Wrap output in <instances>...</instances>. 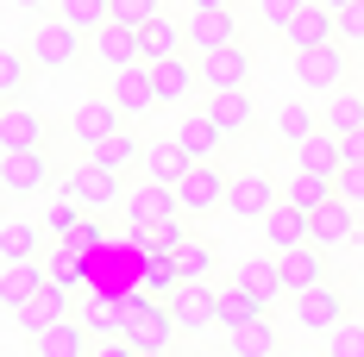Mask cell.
<instances>
[{
	"label": "cell",
	"instance_id": "d6a6232c",
	"mask_svg": "<svg viewBox=\"0 0 364 357\" xmlns=\"http://www.w3.org/2000/svg\"><path fill=\"white\" fill-rule=\"evenodd\" d=\"M119 238L132 251H182L188 245V226H182V214L157 219V226H119Z\"/></svg>",
	"mask_w": 364,
	"mask_h": 357
},
{
	"label": "cell",
	"instance_id": "2e32d148",
	"mask_svg": "<svg viewBox=\"0 0 364 357\" xmlns=\"http://www.w3.org/2000/svg\"><path fill=\"white\" fill-rule=\"evenodd\" d=\"M314 245H321V251L358 245V207H352L346 194H333L327 207H314Z\"/></svg>",
	"mask_w": 364,
	"mask_h": 357
},
{
	"label": "cell",
	"instance_id": "7dc6e473",
	"mask_svg": "<svg viewBox=\"0 0 364 357\" xmlns=\"http://www.w3.org/2000/svg\"><path fill=\"white\" fill-rule=\"evenodd\" d=\"M75 219H82V207H75L70 194L57 188V201L44 207V232H50V238H70V232H75Z\"/></svg>",
	"mask_w": 364,
	"mask_h": 357
},
{
	"label": "cell",
	"instance_id": "816d5d0a",
	"mask_svg": "<svg viewBox=\"0 0 364 357\" xmlns=\"http://www.w3.org/2000/svg\"><path fill=\"white\" fill-rule=\"evenodd\" d=\"M339 194H346L352 207H364V163H346V170H339Z\"/></svg>",
	"mask_w": 364,
	"mask_h": 357
},
{
	"label": "cell",
	"instance_id": "e0dca14e",
	"mask_svg": "<svg viewBox=\"0 0 364 357\" xmlns=\"http://www.w3.org/2000/svg\"><path fill=\"white\" fill-rule=\"evenodd\" d=\"M57 320H70V288H63L57 276H50V282L38 288V295L26 301V307H19V314H13V326H26V332L38 339V332H50Z\"/></svg>",
	"mask_w": 364,
	"mask_h": 357
},
{
	"label": "cell",
	"instance_id": "30bf717a",
	"mask_svg": "<svg viewBox=\"0 0 364 357\" xmlns=\"http://www.w3.org/2000/svg\"><path fill=\"white\" fill-rule=\"evenodd\" d=\"M88 50H95V63L107 75H119V70H139L145 63V38H139V26H101V32L88 38Z\"/></svg>",
	"mask_w": 364,
	"mask_h": 357
},
{
	"label": "cell",
	"instance_id": "52a82bcc",
	"mask_svg": "<svg viewBox=\"0 0 364 357\" xmlns=\"http://www.w3.org/2000/svg\"><path fill=\"white\" fill-rule=\"evenodd\" d=\"M277 201H283V188H277L270 170H257V163H252V170H239L232 188H226V214H232V219H257V226H264V214H270Z\"/></svg>",
	"mask_w": 364,
	"mask_h": 357
},
{
	"label": "cell",
	"instance_id": "9c48e42d",
	"mask_svg": "<svg viewBox=\"0 0 364 357\" xmlns=\"http://www.w3.org/2000/svg\"><path fill=\"white\" fill-rule=\"evenodd\" d=\"M346 314H352V301H346V288H339V282H314V288L295 295V326H308V332H321V339H327Z\"/></svg>",
	"mask_w": 364,
	"mask_h": 357
},
{
	"label": "cell",
	"instance_id": "8d00e7d4",
	"mask_svg": "<svg viewBox=\"0 0 364 357\" xmlns=\"http://www.w3.org/2000/svg\"><path fill=\"white\" fill-rule=\"evenodd\" d=\"M333 194H339V176H314V170H295V176H289V188H283V201H295L301 214L327 207Z\"/></svg>",
	"mask_w": 364,
	"mask_h": 357
},
{
	"label": "cell",
	"instance_id": "9f6ffc18",
	"mask_svg": "<svg viewBox=\"0 0 364 357\" xmlns=\"http://www.w3.org/2000/svg\"><path fill=\"white\" fill-rule=\"evenodd\" d=\"M195 6H232V0H195Z\"/></svg>",
	"mask_w": 364,
	"mask_h": 357
},
{
	"label": "cell",
	"instance_id": "cb8c5ba5",
	"mask_svg": "<svg viewBox=\"0 0 364 357\" xmlns=\"http://www.w3.org/2000/svg\"><path fill=\"white\" fill-rule=\"evenodd\" d=\"M295 170H314V176H339V170H346V138L321 126L314 138H301V144H295Z\"/></svg>",
	"mask_w": 364,
	"mask_h": 357
},
{
	"label": "cell",
	"instance_id": "f1b7e54d",
	"mask_svg": "<svg viewBox=\"0 0 364 357\" xmlns=\"http://www.w3.org/2000/svg\"><path fill=\"white\" fill-rule=\"evenodd\" d=\"M145 144H151V138H139L132 126H119V132H113V138H101L88 157H95L101 170H113V176H126V170H139V163H145Z\"/></svg>",
	"mask_w": 364,
	"mask_h": 357
},
{
	"label": "cell",
	"instance_id": "f546056e",
	"mask_svg": "<svg viewBox=\"0 0 364 357\" xmlns=\"http://www.w3.org/2000/svg\"><path fill=\"white\" fill-rule=\"evenodd\" d=\"M44 263H50V276L70 288V295H88V288H95V257H88V251H75V245L57 238V251H44Z\"/></svg>",
	"mask_w": 364,
	"mask_h": 357
},
{
	"label": "cell",
	"instance_id": "8992f818",
	"mask_svg": "<svg viewBox=\"0 0 364 357\" xmlns=\"http://www.w3.org/2000/svg\"><path fill=\"white\" fill-rule=\"evenodd\" d=\"M195 70H201V88H208V94L252 88V50L232 38V44H220V50H201V57H195Z\"/></svg>",
	"mask_w": 364,
	"mask_h": 357
},
{
	"label": "cell",
	"instance_id": "c3c4849f",
	"mask_svg": "<svg viewBox=\"0 0 364 357\" xmlns=\"http://www.w3.org/2000/svg\"><path fill=\"white\" fill-rule=\"evenodd\" d=\"M113 19H119V26H139V32H145L151 19H164V0H113Z\"/></svg>",
	"mask_w": 364,
	"mask_h": 357
},
{
	"label": "cell",
	"instance_id": "ac0fdd59",
	"mask_svg": "<svg viewBox=\"0 0 364 357\" xmlns=\"http://www.w3.org/2000/svg\"><path fill=\"white\" fill-rule=\"evenodd\" d=\"M283 38H289V50H321V44L339 38V13L321 6V0H308V6L289 19V32H283Z\"/></svg>",
	"mask_w": 364,
	"mask_h": 357
},
{
	"label": "cell",
	"instance_id": "b9f144b4",
	"mask_svg": "<svg viewBox=\"0 0 364 357\" xmlns=\"http://www.w3.org/2000/svg\"><path fill=\"white\" fill-rule=\"evenodd\" d=\"M32 50H26V44H6V50H0V94H6V101H19V94H26V82H32Z\"/></svg>",
	"mask_w": 364,
	"mask_h": 357
},
{
	"label": "cell",
	"instance_id": "484cf974",
	"mask_svg": "<svg viewBox=\"0 0 364 357\" xmlns=\"http://www.w3.org/2000/svg\"><path fill=\"white\" fill-rule=\"evenodd\" d=\"M50 138V119L32 107H6L0 113V150H38V144Z\"/></svg>",
	"mask_w": 364,
	"mask_h": 357
},
{
	"label": "cell",
	"instance_id": "f35d334b",
	"mask_svg": "<svg viewBox=\"0 0 364 357\" xmlns=\"http://www.w3.org/2000/svg\"><path fill=\"white\" fill-rule=\"evenodd\" d=\"M270 351H277V320L270 314L239 326V332H226V357H270Z\"/></svg>",
	"mask_w": 364,
	"mask_h": 357
},
{
	"label": "cell",
	"instance_id": "44dd1931",
	"mask_svg": "<svg viewBox=\"0 0 364 357\" xmlns=\"http://www.w3.org/2000/svg\"><path fill=\"white\" fill-rule=\"evenodd\" d=\"M239 26H232V13L226 6H188V50L201 57V50H220V44H232Z\"/></svg>",
	"mask_w": 364,
	"mask_h": 357
},
{
	"label": "cell",
	"instance_id": "7a4b0ae2",
	"mask_svg": "<svg viewBox=\"0 0 364 357\" xmlns=\"http://www.w3.org/2000/svg\"><path fill=\"white\" fill-rule=\"evenodd\" d=\"M289 57H295V82H301L308 94H339L346 75H352V44H346V38H333L321 50H289Z\"/></svg>",
	"mask_w": 364,
	"mask_h": 357
},
{
	"label": "cell",
	"instance_id": "4316f807",
	"mask_svg": "<svg viewBox=\"0 0 364 357\" xmlns=\"http://www.w3.org/2000/svg\"><path fill=\"white\" fill-rule=\"evenodd\" d=\"M107 94L119 101V113H126V119H145L151 107H164V101H157V88H151V70H145V63H139V70H119Z\"/></svg>",
	"mask_w": 364,
	"mask_h": 357
},
{
	"label": "cell",
	"instance_id": "60d3db41",
	"mask_svg": "<svg viewBox=\"0 0 364 357\" xmlns=\"http://www.w3.org/2000/svg\"><path fill=\"white\" fill-rule=\"evenodd\" d=\"M321 126H327V132H339V138L364 132V94H346V88H339L327 107H321Z\"/></svg>",
	"mask_w": 364,
	"mask_h": 357
},
{
	"label": "cell",
	"instance_id": "6da1fadb",
	"mask_svg": "<svg viewBox=\"0 0 364 357\" xmlns=\"http://www.w3.org/2000/svg\"><path fill=\"white\" fill-rule=\"evenodd\" d=\"M119 339L139 345V351H170V345L182 339L170 301H164V295H145V288H132V295H126V332H119Z\"/></svg>",
	"mask_w": 364,
	"mask_h": 357
},
{
	"label": "cell",
	"instance_id": "ffe728a7",
	"mask_svg": "<svg viewBox=\"0 0 364 357\" xmlns=\"http://www.w3.org/2000/svg\"><path fill=\"white\" fill-rule=\"evenodd\" d=\"M44 282H50V263H38V257L6 263V270H0V307H6V314H19V307H26Z\"/></svg>",
	"mask_w": 364,
	"mask_h": 357
},
{
	"label": "cell",
	"instance_id": "5bb4252c",
	"mask_svg": "<svg viewBox=\"0 0 364 357\" xmlns=\"http://www.w3.org/2000/svg\"><path fill=\"white\" fill-rule=\"evenodd\" d=\"M75 301H82V307H75V320L88 326V332H95V339H119V332H126V295H119V288H88V295H75Z\"/></svg>",
	"mask_w": 364,
	"mask_h": 357
},
{
	"label": "cell",
	"instance_id": "f6af8a7d",
	"mask_svg": "<svg viewBox=\"0 0 364 357\" xmlns=\"http://www.w3.org/2000/svg\"><path fill=\"white\" fill-rule=\"evenodd\" d=\"M321 351H327V357H364V320L346 314V320L327 332V345H321Z\"/></svg>",
	"mask_w": 364,
	"mask_h": 357
},
{
	"label": "cell",
	"instance_id": "e575fe53",
	"mask_svg": "<svg viewBox=\"0 0 364 357\" xmlns=\"http://www.w3.org/2000/svg\"><path fill=\"white\" fill-rule=\"evenodd\" d=\"M139 38H145V63H157V57H188V19H170V13H164V19H151Z\"/></svg>",
	"mask_w": 364,
	"mask_h": 357
},
{
	"label": "cell",
	"instance_id": "836d02e7",
	"mask_svg": "<svg viewBox=\"0 0 364 357\" xmlns=\"http://www.w3.org/2000/svg\"><path fill=\"white\" fill-rule=\"evenodd\" d=\"M139 288L145 295H176L182 288V270H176V251H139Z\"/></svg>",
	"mask_w": 364,
	"mask_h": 357
},
{
	"label": "cell",
	"instance_id": "7402d4cb",
	"mask_svg": "<svg viewBox=\"0 0 364 357\" xmlns=\"http://www.w3.org/2000/svg\"><path fill=\"white\" fill-rule=\"evenodd\" d=\"M151 70V88H157V101H188L195 88H201V70H195V57H157L145 63Z\"/></svg>",
	"mask_w": 364,
	"mask_h": 357
},
{
	"label": "cell",
	"instance_id": "9a60e30c",
	"mask_svg": "<svg viewBox=\"0 0 364 357\" xmlns=\"http://www.w3.org/2000/svg\"><path fill=\"white\" fill-rule=\"evenodd\" d=\"M277 263H283V288L289 295H301V288H314V282H333V251H321L314 238L295 245V251H277Z\"/></svg>",
	"mask_w": 364,
	"mask_h": 357
},
{
	"label": "cell",
	"instance_id": "ee69618b",
	"mask_svg": "<svg viewBox=\"0 0 364 357\" xmlns=\"http://www.w3.org/2000/svg\"><path fill=\"white\" fill-rule=\"evenodd\" d=\"M176 270H182V282H208V276H214V245H208V238H188V245L176 251Z\"/></svg>",
	"mask_w": 364,
	"mask_h": 357
},
{
	"label": "cell",
	"instance_id": "11a10c76",
	"mask_svg": "<svg viewBox=\"0 0 364 357\" xmlns=\"http://www.w3.org/2000/svg\"><path fill=\"white\" fill-rule=\"evenodd\" d=\"M346 163H364V132H352V138H346Z\"/></svg>",
	"mask_w": 364,
	"mask_h": 357
},
{
	"label": "cell",
	"instance_id": "8fae6325",
	"mask_svg": "<svg viewBox=\"0 0 364 357\" xmlns=\"http://www.w3.org/2000/svg\"><path fill=\"white\" fill-rule=\"evenodd\" d=\"M182 214V201H176V188L170 182H139V188H126V201H119V226H157V219H170Z\"/></svg>",
	"mask_w": 364,
	"mask_h": 357
},
{
	"label": "cell",
	"instance_id": "680465c9",
	"mask_svg": "<svg viewBox=\"0 0 364 357\" xmlns=\"http://www.w3.org/2000/svg\"><path fill=\"white\" fill-rule=\"evenodd\" d=\"M145 357H176V345H170V351H145Z\"/></svg>",
	"mask_w": 364,
	"mask_h": 357
},
{
	"label": "cell",
	"instance_id": "74e56055",
	"mask_svg": "<svg viewBox=\"0 0 364 357\" xmlns=\"http://www.w3.org/2000/svg\"><path fill=\"white\" fill-rule=\"evenodd\" d=\"M314 132H321V107H314V101H283V107H277V138L289 144H301V138H314Z\"/></svg>",
	"mask_w": 364,
	"mask_h": 357
},
{
	"label": "cell",
	"instance_id": "5b68a950",
	"mask_svg": "<svg viewBox=\"0 0 364 357\" xmlns=\"http://www.w3.org/2000/svg\"><path fill=\"white\" fill-rule=\"evenodd\" d=\"M26 50H32L38 70H75V63H82V50H88V32H75L70 19H57V13H50Z\"/></svg>",
	"mask_w": 364,
	"mask_h": 357
},
{
	"label": "cell",
	"instance_id": "4fadbf2b",
	"mask_svg": "<svg viewBox=\"0 0 364 357\" xmlns=\"http://www.w3.org/2000/svg\"><path fill=\"white\" fill-rule=\"evenodd\" d=\"M119 126H132V119L119 113V101H113V94H95V101H82V107L70 113V132H75V144H82V150H95L101 138H113Z\"/></svg>",
	"mask_w": 364,
	"mask_h": 357
},
{
	"label": "cell",
	"instance_id": "d590c367",
	"mask_svg": "<svg viewBox=\"0 0 364 357\" xmlns=\"http://www.w3.org/2000/svg\"><path fill=\"white\" fill-rule=\"evenodd\" d=\"M201 107L214 113V126L226 132V138H245V132H252V119H257L252 101H245V88H232V94H208Z\"/></svg>",
	"mask_w": 364,
	"mask_h": 357
},
{
	"label": "cell",
	"instance_id": "277c9868",
	"mask_svg": "<svg viewBox=\"0 0 364 357\" xmlns=\"http://www.w3.org/2000/svg\"><path fill=\"white\" fill-rule=\"evenodd\" d=\"M57 163H50V150L38 144V150H0V188L19 201V194H44V188H57Z\"/></svg>",
	"mask_w": 364,
	"mask_h": 357
},
{
	"label": "cell",
	"instance_id": "bcb514c9",
	"mask_svg": "<svg viewBox=\"0 0 364 357\" xmlns=\"http://www.w3.org/2000/svg\"><path fill=\"white\" fill-rule=\"evenodd\" d=\"M107 232H113L107 214H82V219H75V232L63 238V245H75V251H88V257H95V251L107 245Z\"/></svg>",
	"mask_w": 364,
	"mask_h": 357
},
{
	"label": "cell",
	"instance_id": "4dcf8cb0",
	"mask_svg": "<svg viewBox=\"0 0 364 357\" xmlns=\"http://www.w3.org/2000/svg\"><path fill=\"white\" fill-rule=\"evenodd\" d=\"M32 345H38V357H95V332L82 320H57L50 332H38Z\"/></svg>",
	"mask_w": 364,
	"mask_h": 357
},
{
	"label": "cell",
	"instance_id": "ab89813d",
	"mask_svg": "<svg viewBox=\"0 0 364 357\" xmlns=\"http://www.w3.org/2000/svg\"><path fill=\"white\" fill-rule=\"evenodd\" d=\"M50 232L44 226H32V219H6L0 226V263H19V257H38V245H44Z\"/></svg>",
	"mask_w": 364,
	"mask_h": 357
},
{
	"label": "cell",
	"instance_id": "91938a15",
	"mask_svg": "<svg viewBox=\"0 0 364 357\" xmlns=\"http://www.w3.org/2000/svg\"><path fill=\"white\" fill-rule=\"evenodd\" d=\"M295 357H327V351H295Z\"/></svg>",
	"mask_w": 364,
	"mask_h": 357
},
{
	"label": "cell",
	"instance_id": "f907efd6",
	"mask_svg": "<svg viewBox=\"0 0 364 357\" xmlns=\"http://www.w3.org/2000/svg\"><path fill=\"white\" fill-rule=\"evenodd\" d=\"M339 38H346V44H364V0L339 6Z\"/></svg>",
	"mask_w": 364,
	"mask_h": 357
},
{
	"label": "cell",
	"instance_id": "681fc988",
	"mask_svg": "<svg viewBox=\"0 0 364 357\" xmlns=\"http://www.w3.org/2000/svg\"><path fill=\"white\" fill-rule=\"evenodd\" d=\"M301 6H308V0H257V19H264L270 32H289V19Z\"/></svg>",
	"mask_w": 364,
	"mask_h": 357
},
{
	"label": "cell",
	"instance_id": "db71d44e",
	"mask_svg": "<svg viewBox=\"0 0 364 357\" xmlns=\"http://www.w3.org/2000/svg\"><path fill=\"white\" fill-rule=\"evenodd\" d=\"M6 6H19V13H57V0H6Z\"/></svg>",
	"mask_w": 364,
	"mask_h": 357
},
{
	"label": "cell",
	"instance_id": "7c38bea8",
	"mask_svg": "<svg viewBox=\"0 0 364 357\" xmlns=\"http://www.w3.org/2000/svg\"><path fill=\"white\" fill-rule=\"evenodd\" d=\"M226 188H232V176L220 170V163H195L188 176L176 182V201H182V214H214V207H226Z\"/></svg>",
	"mask_w": 364,
	"mask_h": 357
},
{
	"label": "cell",
	"instance_id": "3957f363",
	"mask_svg": "<svg viewBox=\"0 0 364 357\" xmlns=\"http://www.w3.org/2000/svg\"><path fill=\"white\" fill-rule=\"evenodd\" d=\"M57 188L70 194L82 214H119V201H126V182L113 176V170H101L95 157H88V163H75V170L57 182Z\"/></svg>",
	"mask_w": 364,
	"mask_h": 357
},
{
	"label": "cell",
	"instance_id": "1f68e13d",
	"mask_svg": "<svg viewBox=\"0 0 364 357\" xmlns=\"http://www.w3.org/2000/svg\"><path fill=\"white\" fill-rule=\"evenodd\" d=\"M264 314H270V301L252 295L245 282H226V288H220V332H239V326L264 320Z\"/></svg>",
	"mask_w": 364,
	"mask_h": 357
},
{
	"label": "cell",
	"instance_id": "603a6c76",
	"mask_svg": "<svg viewBox=\"0 0 364 357\" xmlns=\"http://www.w3.org/2000/svg\"><path fill=\"white\" fill-rule=\"evenodd\" d=\"M195 170V157L182 150V138H151L145 144V163H139V176H151V182H170L176 188L182 176Z\"/></svg>",
	"mask_w": 364,
	"mask_h": 357
},
{
	"label": "cell",
	"instance_id": "ba28073f",
	"mask_svg": "<svg viewBox=\"0 0 364 357\" xmlns=\"http://www.w3.org/2000/svg\"><path fill=\"white\" fill-rule=\"evenodd\" d=\"M170 314H176V332L182 339H201L220 326V288L214 282H182L170 295Z\"/></svg>",
	"mask_w": 364,
	"mask_h": 357
},
{
	"label": "cell",
	"instance_id": "6f0895ef",
	"mask_svg": "<svg viewBox=\"0 0 364 357\" xmlns=\"http://www.w3.org/2000/svg\"><path fill=\"white\" fill-rule=\"evenodd\" d=\"M321 6H333V13H339V6H352V0H321Z\"/></svg>",
	"mask_w": 364,
	"mask_h": 357
},
{
	"label": "cell",
	"instance_id": "7bdbcfd3",
	"mask_svg": "<svg viewBox=\"0 0 364 357\" xmlns=\"http://www.w3.org/2000/svg\"><path fill=\"white\" fill-rule=\"evenodd\" d=\"M57 19H70L75 32H101V26H113V0H57Z\"/></svg>",
	"mask_w": 364,
	"mask_h": 357
},
{
	"label": "cell",
	"instance_id": "d4e9b609",
	"mask_svg": "<svg viewBox=\"0 0 364 357\" xmlns=\"http://www.w3.org/2000/svg\"><path fill=\"white\" fill-rule=\"evenodd\" d=\"M176 138H182V150H188L195 163H214V157H220V144H226V132L214 126V113H208V107H195V113H182Z\"/></svg>",
	"mask_w": 364,
	"mask_h": 357
},
{
	"label": "cell",
	"instance_id": "83f0119b",
	"mask_svg": "<svg viewBox=\"0 0 364 357\" xmlns=\"http://www.w3.org/2000/svg\"><path fill=\"white\" fill-rule=\"evenodd\" d=\"M232 282H245L252 295H264V301H289V288H283V263H277V251H257V257H245V263L232 270Z\"/></svg>",
	"mask_w": 364,
	"mask_h": 357
},
{
	"label": "cell",
	"instance_id": "94428289",
	"mask_svg": "<svg viewBox=\"0 0 364 357\" xmlns=\"http://www.w3.org/2000/svg\"><path fill=\"white\" fill-rule=\"evenodd\" d=\"M358 295H364V276H358Z\"/></svg>",
	"mask_w": 364,
	"mask_h": 357
},
{
	"label": "cell",
	"instance_id": "d6986e66",
	"mask_svg": "<svg viewBox=\"0 0 364 357\" xmlns=\"http://www.w3.org/2000/svg\"><path fill=\"white\" fill-rule=\"evenodd\" d=\"M314 238V214H301L295 201H277L270 214H264V245L270 251H295Z\"/></svg>",
	"mask_w": 364,
	"mask_h": 357
},
{
	"label": "cell",
	"instance_id": "f5cc1de1",
	"mask_svg": "<svg viewBox=\"0 0 364 357\" xmlns=\"http://www.w3.org/2000/svg\"><path fill=\"white\" fill-rule=\"evenodd\" d=\"M95 357H145V351L126 345V339H95Z\"/></svg>",
	"mask_w": 364,
	"mask_h": 357
}]
</instances>
